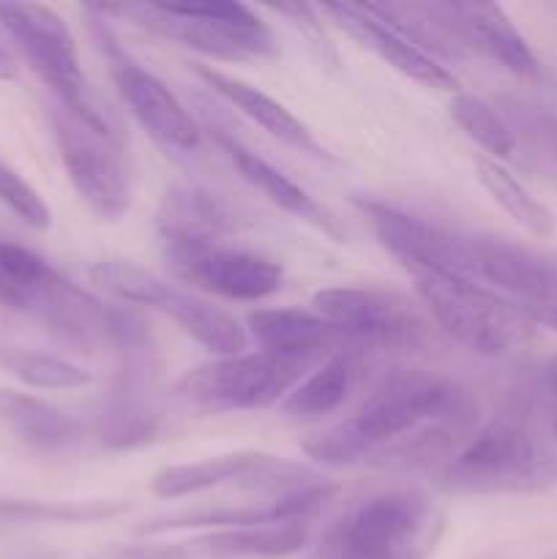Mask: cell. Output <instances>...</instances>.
<instances>
[{
    "label": "cell",
    "mask_w": 557,
    "mask_h": 559,
    "mask_svg": "<svg viewBox=\"0 0 557 559\" xmlns=\"http://www.w3.org/2000/svg\"><path fill=\"white\" fill-rule=\"evenodd\" d=\"M475 407L470 391L435 371L399 369L382 377L353 415L306 437L304 453L325 467L391 469L399 453L437 426L473 431Z\"/></svg>",
    "instance_id": "6da1fadb"
},
{
    "label": "cell",
    "mask_w": 557,
    "mask_h": 559,
    "mask_svg": "<svg viewBox=\"0 0 557 559\" xmlns=\"http://www.w3.org/2000/svg\"><path fill=\"white\" fill-rule=\"evenodd\" d=\"M557 478V448L528 393L513 396L495 418L473 431L442 467V484L464 495H522Z\"/></svg>",
    "instance_id": "7a4b0ae2"
},
{
    "label": "cell",
    "mask_w": 557,
    "mask_h": 559,
    "mask_svg": "<svg viewBox=\"0 0 557 559\" xmlns=\"http://www.w3.org/2000/svg\"><path fill=\"white\" fill-rule=\"evenodd\" d=\"M442 530L446 513L426 491H375L328 524L311 559H429Z\"/></svg>",
    "instance_id": "3957f363"
},
{
    "label": "cell",
    "mask_w": 557,
    "mask_h": 559,
    "mask_svg": "<svg viewBox=\"0 0 557 559\" xmlns=\"http://www.w3.org/2000/svg\"><path fill=\"white\" fill-rule=\"evenodd\" d=\"M104 14H120L153 36L189 47L216 60H249L276 55L271 27L244 3H126L98 5Z\"/></svg>",
    "instance_id": "277c9868"
},
{
    "label": "cell",
    "mask_w": 557,
    "mask_h": 559,
    "mask_svg": "<svg viewBox=\"0 0 557 559\" xmlns=\"http://www.w3.org/2000/svg\"><path fill=\"white\" fill-rule=\"evenodd\" d=\"M437 325L475 355L502 358L533 338L535 322L489 287L429 271H407Z\"/></svg>",
    "instance_id": "5b68a950"
},
{
    "label": "cell",
    "mask_w": 557,
    "mask_h": 559,
    "mask_svg": "<svg viewBox=\"0 0 557 559\" xmlns=\"http://www.w3.org/2000/svg\"><path fill=\"white\" fill-rule=\"evenodd\" d=\"M317 366L320 360L257 349L208 360L186 371L175 385V393L202 413L265 409L287 399Z\"/></svg>",
    "instance_id": "8992f818"
},
{
    "label": "cell",
    "mask_w": 557,
    "mask_h": 559,
    "mask_svg": "<svg viewBox=\"0 0 557 559\" xmlns=\"http://www.w3.org/2000/svg\"><path fill=\"white\" fill-rule=\"evenodd\" d=\"M60 162L76 194L98 218L118 222L131 207V183L109 123L55 104L49 112Z\"/></svg>",
    "instance_id": "52a82bcc"
},
{
    "label": "cell",
    "mask_w": 557,
    "mask_h": 559,
    "mask_svg": "<svg viewBox=\"0 0 557 559\" xmlns=\"http://www.w3.org/2000/svg\"><path fill=\"white\" fill-rule=\"evenodd\" d=\"M0 27L22 52L44 85L55 93L58 104L107 123V115L96 107L82 74L76 41L63 16L38 3H3L0 5Z\"/></svg>",
    "instance_id": "ba28073f"
},
{
    "label": "cell",
    "mask_w": 557,
    "mask_h": 559,
    "mask_svg": "<svg viewBox=\"0 0 557 559\" xmlns=\"http://www.w3.org/2000/svg\"><path fill=\"white\" fill-rule=\"evenodd\" d=\"M169 273L200 293L227 300H262L282 289L284 271L271 257L235 249L227 240H162Z\"/></svg>",
    "instance_id": "9c48e42d"
},
{
    "label": "cell",
    "mask_w": 557,
    "mask_h": 559,
    "mask_svg": "<svg viewBox=\"0 0 557 559\" xmlns=\"http://www.w3.org/2000/svg\"><path fill=\"white\" fill-rule=\"evenodd\" d=\"M473 246L478 284L557 333V257L497 235H473Z\"/></svg>",
    "instance_id": "30bf717a"
},
{
    "label": "cell",
    "mask_w": 557,
    "mask_h": 559,
    "mask_svg": "<svg viewBox=\"0 0 557 559\" xmlns=\"http://www.w3.org/2000/svg\"><path fill=\"white\" fill-rule=\"evenodd\" d=\"M360 207H364L377 240L407 271H429L478 284L473 235L453 233L442 224L413 216V213L399 211V207L377 200H364Z\"/></svg>",
    "instance_id": "8fae6325"
},
{
    "label": "cell",
    "mask_w": 557,
    "mask_h": 559,
    "mask_svg": "<svg viewBox=\"0 0 557 559\" xmlns=\"http://www.w3.org/2000/svg\"><path fill=\"white\" fill-rule=\"evenodd\" d=\"M315 311L344 333L355 347H415L426 338V322L410 300L369 287H331L315 295Z\"/></svg>",
    "instance_id": "7c38bea8"
},
{
    "label": "cell",
    "mask_w": 557,
    "mask_h": 559,
    "mask_svg": "<svg viewBox=\"0 0 557 559\" xmlns=\"http://www.w3.org/2000/svg\"><path fill=\"white\" fill-rule=\"evenodd\" d=\"M91 11L98 14V20H93V33H96V38L102 41V49L107 52L115 87H118L120 98H123L126 107L131 109V115L140 120L142 129L151 131V134L156 136V140H162L164 145L178 147V151H197L202 140V131L200 126H197V120L191 118L189 109L178 102V96H175L156 74L142 69V66L120 47L118 38L109 31V25H104L102 11Z\"/></svg>",
    "instance_id": "4fadbf2b"
},
{
    "label": "cell",
    "mask_w": 557,
    "mask_h": 559,
    "mask_svg": "<svg viewBox=\"0 0 557 559\" xmlns=\"http://www.w3.org/2000/svg\"><path fill=\"white\" fill-rule=\"evenodd\" d=\"M442 22L462 49H473L502 66L511 74L535 80L541 71L538 58L528 38L517 31L502 5L495 3H437Z\"/></svg>",
    "instance_id": "5bb4252c"
},
{
    "label": "cell",
    "mask_w": 557,
    "mask_h": 559,
    "mask_svg": "<svg viewBox=\"0 0 557 559\" xmlns=\"http://www.w3.org/2000/svg\"><path fill=\"white\" fill-rule=\"evenodd\" d=\"M322 14L331 16L360 47L371 49L377 58L386 60L391 69H396L407 80L418 82L424 87H435V91H453L457 87V76L446 66L437 63L431 55L415 47L404 33H399L382 16H377L369 9V3H325Z\"/></svg>",
    "instance_id": "9a60e30c"
},
{
    "label": "cell",
    "mask_w": 557,
    "mask_h": 559,
    "mask_svg": "<svg viewBox=\"0 0 557 559\" xmlns=\"http://www.w3.org/2000/svg\"><path fill=\"white\" fill-rule=\"evenodd\" d=\"M213 136H216V142L222 145V151L227 153L233 167L238 169L240 178H244L251 189L260 191L268 202L282 207V211L289 213V216L311 224V227L320 229L322 235L333 238L336 243H342V240L347 238V233H344L342 224L336 222V216H333L325 205H320L309 191L300 189L289 175H284L282 169L273 167L271 162H265L260 153L246 147L240 140H235V134H227V131L222 129H213Z\"/></svg>",
    "instance_id": "2e32d148"
},
{
    "label": "cell",
    "mask_w": 557,
    "mask_h": 559,
    "mask_svg": "<svg viewBox=\"0 0 557 559\" xmlns=\"http://www.w3.org/2000/svg\"><path fill=\"white\" fill-rule=\"evenodd\" d=\"M249 333L262 349L298 358L325 360L342 349H360L317 311L260 309L249 314Z\"/></svg>",
    "instance_id": "e0dca14e"
},
{
    "label": "cell",
    "mask_w": 557,
    "mask_h": 559,
    "mask_svg": "<svg viewBox=\"0 0 557 559\" xmlns=\"http://www.w3.org/2000/svg\"><path fill=\"white\" fill-rule=\"evenodd\" d=\"M194 71L213 93H218L224 102L233 104L238 112H244L246 118L254 120L262 131L276 136L278 142H284V145L295 147V151L300 153H309V156L315 158H328V162L333 158L331 153L325 151V145H320V140L311 134L309 126H306L304 120L295 118L284 104H278L276 98L262 93L260 87L240 80V76L224 74V71L213 69V66H194Z\"/></svg>",
    "instance_id": "ac0fdd59"
},
{
    "label": "cell",
    "mask_w": 557,
    "mask_h": 559,
    "mask_svg": "<svg viewBox=\"0 0 557 559\" xmlns=\"http://www.w3.org/2000/svg\"><path fill=\"white\" fill-rule=\"evenodd\" d=\"M0 424L27 448L47 456L69 453L80 442V424L55 404L31 393L0 391Z\"/></svg>",
    "instance_id": "d6986e66"
},
{
    "label": "cell",
    "mask_w": 557,
    "mask_h": 559,
    "mask_svg": "<svg viewBox=\"0 0 557 559\" xmlns=\"http://www.w3.org/2000/svg\"><path fill=\"white\" fill-rule=\"evenodd\" d=\"M158 311H164L169 320L178 322L197 344L211 349L218 358L244 355L246 347H249V333H246V328L227 309L211 304L202 295L169 287L167 298L162 300Z\"/></svg>",
    "instance_id": "ffe728a7"
},
{
    "label": "cell",
    "mask_w": 557,
    "mask_h": 559,
    "mask_svg": "<svg viewBox=\"0 0 557 559\" xmlns=\"http://www.w3.org/2000/svg\"><path fill=\"white\" fill-rule=\"evenodd\" d=\"M360 364V349H342L325 358L284 399L282 413L295 420H320L333 415L358 385Z\"/></svg>",
    "instance_id": "44dd1931"
},
{
    "label": "cell",
    "mask_w": 557,
    "mask_h": 559,
    "mask_svg": "<svg viewBox=\"0 0 557 559\" xmlns=\"http://www.w3.org/2000/svg\"><path fill=\"white\" fill-rule=\"evenodd\" d=\"M158 238L162 240H224L235 227V218L216 194L194 186L167 191L158 207Z\"/></svg>",
    "instance_id": "7402d4cb"
},
{
    "label": "cell",
    "mask_w": 557,
    "mask_h": 559,
    "mask_svg": "<svg viewBox=\"0 0 557 559\" xmlns=\"http://www.w3.org/2000/svg\"><path fill=\"white\" fill-rule=\"evenodd\" d=\"M60 273L36 251L0 240V306L36 317Z\"/></svg>",
    "instance_id": "603a6c76"
},
{
    "label": "cell",
    "mask_w": 557,
    "mask_h": 559,
    "mask_svg": "<svg viewBox=\"0 0 557 559\" xmlns=\"http://www.w3.org/2000/svg\"><path fill=\"white\" fill-rule=\"evenodd\" d=\"M315 519H284L244 530H222L197 538V546L222 557H287L304 549Z\"/></svg>",
    "instance_id": "cb8c5ba5"
},
{
    "label": "cell",
    "mask_w": 557,
    "mask_h": 559,
    "mask_svg": "<svg viewBox=\"0 0 557 559\" xmlns=\"http://www.w3.org/2000/svg\"><path fill=\"white\" fill-rule=\"evenodd\" d=\"M260 453L254 451H235L218 453V456L202 459L194 464H175L164 467L162 473L153 475L151 491L164 500H180V497L200 495V491L216 489V486L229 484V480H244L257 464Z\"/></svg>",
    "instance_id": "d4e9b609"
},
{
    "label": "cell",
    "mask_w": 557,
    "mask_h": 559,
    "mask_svg": "<svg viewBox=\"0 0 557 559\" xmlns=\"http://www.w3.org/2000/svg\"><path fill=\"white\" fill-rule=\"evenodd\" d=\"M475 175L481 186L489 191L491 200L513 218L522 229H528L535 238H549L555 235V213L528 191V186L508 173L495 158H475Z\"/></svg>",
    "instance_id": "484cf974"
},
{
    "label": "cell",
    "mask_w": 557,
    "mask_h": 559,
    "mask_svg": "<svg viewBox=\"0 0 557 559\" xmlns=\"http://www.w3.org/2000/svg\"><path fill=\"white\" fill-rule=\"evenodd\" d=\"M451 118L475 145L497 158H508L517 153L519 142L506 115L475 93H457L451 102Z\"/></svg>",
    "instance_id": "4316f807"
},
{
    "label": "cell",
    "mask_w": 557,
    "mask_h": 559,
    "mask_svg": "<svg viewBox=\"0 0 557 559\" xmlns=\"http://www.w3.org/2000/svg\"><path fill=\"white\" fill-rule=\"evenodd\" d=\"M0 366L25 385L44 388V391H76L91 382V374L82 366L71 364L60 355L38 353V349H0Z\"/></svg>",
    "instance_id": "83f0119b"
},
{
    "label": "cell",
    "mask_w": 557,
    "mask_h": 559,
    "mask_svg": "<svg viewBox=\"0 0 557 559\" xmlns=\"http://www.w3.org/2000/svg\"><path fill=\"white\" fill-rule=\"evenodd\" d=\"M87 276L104 293L115 295V298L126 300V304L153 306V309L162 306L169 287H173L164 278H158L156 273L129 260H98L87 267Z\"/></svg>",
    "instance_id": "f1b7e54d"
},
{
    "label": "cell",
    "mask_w": 557,
    "mask_h": 559,
    "mask_svg": "<svg viewBox=\"0 0 557 559\" xmlns=\"http://www.w3.org/2000/svg\"><path fill=\"white\" fill-rule=\"evenodd\" d=\"M502 115L511 123L517 142L524 140L530 153L557 173V107L506 96L502 98Z\"/></svg>",
    "instance_id": "f546056e"
},
{
    "label": "cell",
    "mask_w": 557,
    "mask_h": 559,
    "mask_svg": "<svg viewBox=\"0 0 557 559\" xmlns=\"http://www.w3.org/2000/svg\"><path fill=\"white\" fill-rule=\"evenodd\" d=\"M0 202L16 218H22L27 227L47 229L52 224V211L44 202V197L14 167H9L3 158H0Z\"/></svg>",
    "instance_id": "4dcf8cb0"
},
{
    "label": "cell",
    "mask_w": 557,
    "mask_h": 559,
    "mask_svg": "<svg viewBox=\"0 0 557 559\" xmlns=\"http://www.w3.org/2000/svg\"><path fill=\"white\" fill-rule=\"evenodd\" d=\"M530 404H533L535 415L544 424L546 435H549L552 445L557 448V358L546 360L538 369V374L533 377L528 391Z\"/></svg>",
    "instance_id": "1f68e13d"
},
{
    "label": "cell",
    "mask_w": 557,
    "mask_h": 559,
    "mask_svg": "<svg viewBox=\"0 0 557 559\" xmlns=\"http://www.w3.org/2000/svg\"><path fill=\"white\" fill-rule=\"evenodd\" d=\"M93 559H194L183 546H112Z\"/></svg>",
    "instance_id": "d6a6232c"
},
{
    "label": "cell",
    "mask_w": 557,
    "mask_h": 559,
    "mask_svg": "<svg viewBox=\"0 0 557 559\" xmlns=\"http://www.w3.org/2000/svg\"><path fill=\"white\" fill-rule=\"evenodd\" d=\"M16 58L14 52H11L9 47H5V41L0 38V82H11L16 80Z\"/></svg>",
    "instance_id": "836d02e7"
},
{
    "label": "cell",
    "mask_w": 557,
    "mask_h": 559,
    "mask_svg": "<svg viewBox=\"0 0 557 559\" xmlns=\"http://www.w3.org/2000/svg\"><path fill=\"white\" fill-rule=\"evenodd\" d=\"M546 559H557V555H552V557H546Z\"/></svg>",
    "instance_id": "e575fe53"
}]
</instances>
